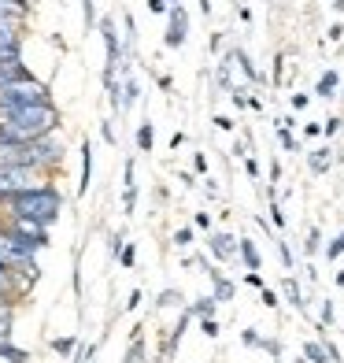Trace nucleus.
<instances>
[{
	"label": "nucleus",
	"instance_id": "1",
	"mask_svg": "<svg viewBox=\"0 0 344 363\" xmlns=\"http://www.w3.org/2000/svg\"><path fill=\"white\" fill-rule=\"evenodd\" d=\"M63 123V115L56 104H30V108H8L0 111V141H19L30 145L37 137L56 134Z\"/></svg>",
	"mask_w": 344,
	"mask_h": 363
},
{
	"label": "nucleus",
	"instance_id": "2",
	"mask_svg": "<svg viewBox=\"0 0 344 363\" xmlns=\"http://www.w3.org/2000/svg\"><path fill=\"white\" fill-rule=\"evenodd\" d=\"M4 212H8V215L34 219V223H41V226H52V223H60V215H63V193L52 186V182H41L37 189L11 197V200L4 204Z\"/></svg>",
	"mask_w": 344,
	"mask_h": 363
},
{
	"label": "nucleus",
	"instance_id": "3",
	"mask_svg": "<svg viewBox=\"0 0 344 363\" xmlns=\"http://www.w3.org/2000/svg\"><path fill=\"white\" fill-rule=\"evenodd\" d=\"M30 104H52V89L45 82H37L34 74L19 78V82H11L0 89V111L8 108H30Z\"/></svg>",
	"mask_w": 344,
	"mask_h": 363
},
{
	"label": "nucleus",
	"instance_id": "4",
	"mask_svg": "<svg viewBox=\"0 0 344 363\" xmlns=\"http://www.w3.org/2000/svg\"><path fill=\"white\" fill-rule=\"evenodd\" d=\"M63 160H67V152H63V141L56 134L30 141V167H34L37 174H45V178L60 174L63 171Z\"/></svg>",
	"mask_w": 344,
	"mask_h": 363
},
{
	"label": "nucleus",
	"instance_id": "5",
	"mask_svg": "<svg viewBox=\"0 0 344 363\" xmlns=\"http://www.w3.org/2000/svg\"><path fill=\"white\" fill-rule=\"evenodd\" d=\"M41 182H48V178L37 174L34 167H0V207H4L11 197H19V193L37 189Z\"/></svg>",
	"mask_w": 344,
	"mask_h": 363
},
{
	"label": "nucleus",
	"instance_id": "6",
	"mask_svg": "<svg viewBox=\"0 0 344 363\" xmlns=\"http://www.w3.org/2000/svg\"><path fill=\"white\" fill-rule=\"evenodd\" d=\"M185 41H189V11H185V4H170L163 45H167V48H181Z\"/></svg>",
	"mask_w": 344,
	"mask_h": 363
},
{
	"label": "nucleus",
	"instance_id": "7",
	"mask_svg": "<svg viewBox=\"0 0 344 363\" xmlns=\"http://www.w3.org/2000/svg\"><path fill=\"white\" fill-rule=\"evenodd\" d=\"M237 249H241V238H233V233L226 230H211L207 233V252L219 259V263H230V259L237 256Z\"/></svg>",
	"mask_w": 344,
	"mask_h": 363
},
{
	"label": "nucleus",
	"instance_id": "8",
	"mask_svg": "<svg viewBox=\"0 0 344 363\" xmlns=\"http://www.w3.org/2000/svg\"><path fill=\"white\" fill-rule=\"evenodd\" d=\"M0 223H8L11 230L26 233V238H34L37 245H45V249H48V226L34 223V219H22V215H4V219H0Z\"/></svg>",
	"mask_w": 344,
	"mask_h": 363
},
{
	"label": "nucleus",
	"instance_id": "9",
	"mask_svg": "<svg viewBox=\"0 0 344 363\" xmlns=\"http://www.w3.org/2000/svg\"><path fill=\"white\" fill-rule=\"evenodd\" d=\"M333 163H337V156H333V149H329V145L308 152V171H311L315 178H326L329 171H333Z\"/></svg>",
	"mask_w": 344,
	"mask_h": 363
},
{
	"label": "nucleus",
	"instance_id": "10",
	"mask_svg": "<svg viewBox=\"0 0 344 363\" xmlns=\"http://www.w3.org/2000/svg\"><path fill=\"white\" fill-rule=\"evenodd\" d=\"M337 93H340V74L329 67V71L319 74V82H315V97H319V100H333Z\"/></svg>",
	"mask_w": 344,
	"mask_h": 363
},
{
	"label": "nucleus",
	"instance_id": "11",
	"mask_svg": "<svg viewBox=\"0 0 344 363\" xmlns=\"http://www.w3.org/2000/svg\"><path fill=\"white\" fill-rule=\"evenodd\" d=\"M89 182H92V141H82V178H78V197L89 193Z\"/></svg>",
	"mask_w": 344,
	"mask_h": 363
},
{
	"label": "nucleus",
	"instance_id": "12",
	"mask_svg": "<svg viewBox=\"0 0 344 363\" xmlns=\"http://www.w3.org/2000/svg\"><path fill=\"white\" fill-rule=\"evenodd\" d=\"M233 52V67H241V74H245V82H252V85H259L263 82V74L256 71V63L248 60V52L245 48H230Z\"/></svg>",
	"mask_w": 344,
	"mask_h": 363
},
{
	"label": "nucleus",
	"instance_id": "13",
	"mask_svg": "<svg viewBox=\"0 0 344 363\" xmlns=\"http://www.w3.org/2000/svg\"><path fill=\"white\" fill-rule=\"evenodd\" d=\"M207 278H211V285H215V301H219V304H222V301H233L237 285H233L230 278H222V270H215V267H207Z\"/></svg>",
	"mask_w": 344,
	"mask_h": 363
},
{
	"label": "nucleus",
	"instance_id": "14",
	"mask_svg": "<svg viewBox=\"0 0 344 363\" xmlns=\"http://www.w3.org/2000/svg\"><path fill=\"white\" fill-rule=\"evenodd\" d=\"M237 256L245 259L248 270H263V256H259V249H256L252 238H241V249H237Z\"/></svg>",
	"mask_w": 344,
	"mask_h": 363
},
{
	"label": "nucleus",
	"instance_id": "15",
	"mask_svg": "<svg viewBox=\"0 0 344 363\" xmlns=\"http://www.w3.org/2000/svg\"><path fill=\"white\" fill-rule=\"evenodd\" d=\"M11 327H15V304L8 296H0V341L11 337Z\"/></svg>",
	"mask_w": 344,
	"mask_h": 363
},
{
	"label": "nucleus",
	"instance_id": "16",
	"mask_svg": "<svg viewBox=\"0 0 344 363\" xmlns=\"http://www.w3.org/2000/svg\"><path fill=\"white\" fill-rule=\"evenodd\" d=\"M282 293H285V301L293 304L296 311H303V308H308V301H303V293H300V282H296L293 275H285V282H282Z\"/></svg>",
	"mask_w": 344,
	"mask_h": 363
},
{
	"label": "nucleus",
	"instance_id": "17",
	"mask_svg": "<svg viewBox=\"0 0 344 363\" xmlns=\"http://www.w3.org/2000/svg\"><path fill=\"white\" fill-rule=\"evenodd\" d=\"M215 308H219V301H215V293H207V296H196V304L189 308L196 319H215Z\"/></svg>",
	"mask_w": 344,
	"mask_h": 363
},
{
	"label": "nucleus",
	"instance_id": "18",
	"mask_svg": "<svg viewBox=\"0 0 344 363\" xmlns=\"http://www.w3.org/2000/svg\"><path fill=\"white\" fill-rule=\"evenodd\" d=\"M30 359V352L19 345H11V341H0V363H26Z\"/></svg>",
	"mask_w": 344,
	"mask_h": 363
},
{
	"label": "nucleus",
	"instance_id": "19",
	"mask_svg": "<svg viewBox=\"0 0 344 363\" xmlns=\"http://www.w3.org/2000/svg\"><path fill=\"white\" fill-rule=\"evenodd\" d=\"M152 149H156V126L144 119L137 126V152H152Z\"/></svg>",
	"mask_w": 344,
	"mask_h": 363
},
{
	"label": "nucleus",
	"instance_id": "20",
	"mask_svg": "<svg viewBox=\"0 0 344 363\" xmlns=\"http://www.w3.org/2000/svg\"><path fill=\"white\" fill-rule=\"evenodd\" d=\"M15 270H11L8 263H0V296H11V293H19V285H15Z\"/></svg>",
	"mask_w": 344,
	"mask_h": 363
},
{
	"label": "nucleus",
	"instance_id": "21",
	"mask_svg": "<svg viewBox=\"0 0 344 363\" xmlns=\"http://www.w3.org/2000/svg\"><path fill=\"white\" fill-rule=\"evenodd\" d=\"M303 356H308L311 363H333V359H329V352H326V345H322V341H303Z\"/></svg>",
	"mask_w": 344,
	"mask_h": 363
},
{
	"label": "nucleus",
	"instance_id": "22",
	"mask_svg": "<svg viewBox=\"0 0 344 363\" xmlns=\"http://www.w3.org/2000/svg\"><path fill=\"white\" fill-rule=\"evenodd\" d=\"M322 252V230L308 226V241H303V256H319Z\"/></svg>",
	"mask_w": 344,
	"mask_h": 363
},
{
	"label": "nucleus",
	"instance_id": "23",
	"mask_svg": "<svg viewBox=\"0 0 344 363\" xmlns=\"http://www.w3.org/2000/svg\"><path fill=\"white\" fill-rule=\"evenodd\" d=\"M137 97H141L137 82H134V78H123V111H126V108H134Z\"/></svg>",
	"mask_w": 344,
	"mask_h": 363
},
{
	"label": "nucleus",
	"instance_id": "24",
	"mask_svg": "<svg viewBox=\"0 0 344 363\" xmlns=\"http://www.w3.org/2000/svg\"><path fill=\"white\" fill-rule=\"evenodd\" d=\"M277 145H282L285 152H303L300 141L293 137V130H285V126H277Z\"/></svg>",
	"mask_w": 344,
	"mask_h": 363
},
{
	"label": "nucleus",
	"instance_id": "25",
	"mask_svg": "<svg viewBox=\"0 0 344 363\" xmlns=\"http://www.w3.org/2000/svg\"><path fill=\"white\" fill-rule=\"evenodd\" d=\"M274 245H277V256H282V267H285V270H296V256H293V249H289V241L277 238Z\"/></svg>",
	"mask_w": 344,
	"mask_h": 363
},
{
	"label": "nucleus",
	"instance_id": "26",
	"mask_svg": "<svg viewBox=\"0 0 344 363\" xmlns=\"http://www.w3.org/2000/svg\"><path fill=\"white\" fill-rule=\"evenodd\" d=\"M344 130V119L340 115H329V119H322V137H337Z\"/></svg>",
	"mask_w": 344,
	"mask_h": 363
},
{
	"label": "nucleus",
	"instance_id": "27",
	"mask_svg": "<svg viewBox=\"0 0 344 363\" xmlns=\"http://www.w3.org/2000/svg\"><path fill=\"white\" fill-rule=\"evenodd\" d=\"M326 259H329V263H333V259H340L344 256V238H340V233H337V238H329V245H326Z\"/></svg>",
	"mask_w": 344,
	"mask_h": 363
},
{
	"label": "nucleus",
	"instance_id": "28",
	"mask_svg": "<svg viewBox=\"0 0 344 363\" xmlns=\"http://www.w3.org/2000/svg\"><path fill=\"white\" fill-rule=\"evenodd\" d=\"M82 19H85V30H92V26L100 22V15H97V4H92V0H82Z\"/></svg>",
	"mask_w": 344,
	"mask_h": 363
},
{
	"label": "nucleus",
	"instance_id": "29",
	"mask_svg": "<svg viewBox=\"0 0 344 363\" xmlns=\"http://www.w3.org/2000/svg\"><path fill=\"white\" fill-rule=\"evenodd\" d=\"M267 212H270V223H274V230H285V212H282V204H277V197L270 200V207H267Z\"/></svg>",
	"mask_w": 344,
	"mask_h": 363
},
{
	"label": "nucleus",
	"instance_id": "30",
	"mask_svg": "<svg viewBox=\"0 0 344 363\" xmlns=\"http://www.w3.org/2000/svg\"><path fill=\"white\" fill-rule=\"evenodd\" d=\"M74 337H56V341H52V352H60V356H71L74 352Z\"/></svg>",
	"mask_w": 344,
	"mask_h": 363
},
{
	"label": "nucleus",
	"instance_id": "31",
	"mask_svg": "<svg viewBox=\"0 0 344 363\" xmlns=\"http://www.w3.org/2000/svg\"><path fill=\"white\" fill-rule=\"evenodd\" d=\"M141 356H144V341H141V337H134V345L126 348V359L123 363H141Z\"/></svg>",
	"mask_w": 344,
	"mask_h": 363
},
{
	"label": "nucleus",
	"instance_id": "32",
	"mask_svg": "<svg viewBox=\"0 0 344 363\" xmlns=\"http://www.w3.org/2000/svg\"><path fill=\"white\" fill-rule=\"evenodd\" d=\"M241 345H248V348H259V345H263V337H259V330H256V327H248V330H241Z\"/></svg>",
	"mask_w": 344,
	"mask_h": 363
},
{
	"label": "nucleus",
	"instance_id": "33",
	"mask_svg": "<svg viewBox=\"0 0 344 363\" xmlns=\"http://www.w3.org/2000/svg\"><path fill=\"white\" fill-rule=\"evenodd\" d=\"M174 245H178V249H189V245H193V226L174 230Z\"/></svg>",
	"mask_w": 344,
	"mask_h": 363
},
{
	"label": "nucleus",
	"instance_id": "34",
	"mask_svg": "<svg viewBox=\"0 0 344 363\" xmlns=\"http://www.w3.org/2000/svg\"><path fill=\"white\" fill-rule=\"evenodd\" d=\"M259 348H263V352H270V356H274V363L282 359V341H274V337H263V345H259Z\"/></svg>",
	"mask_w": 344,
	"mask_h": 363
},
{
	"label": "nucleus",
	"instance_id": "35",
	"mask_svg": "<svg viewBox=\"0 0 344 363\" xmlns=\"http://www.w3.org/2000/svg\"><path fill=\"white\" fill-rule=\"evenodd\" d=\"M200 334H204V337H211V341H215V337L222 334V327H219L215 319H200Z\"/></svg>",
	"mask_w": 344,
	"mask_h": 363
},
{
	"label": "nucleus",
	"instance_id": "36",
	"mask_svg": "<svg viewBox=\"0 0 344 363\" xmlns=\"http://www.w3.org/2000/svg\"><path fill=\"white\" fill-rule=\"evenodd\" d=\"M134 207H137V186H130V189H126V197H123V212H126V215H134Z\"/></svg>",
	"mask_w": 344,
	"mask_h": 363
},
{
	"label": "nucleus",
	"instance_id": "37",
	"mask_svg": "<svg viewBox=\"0 0 344 363\" xmlns=\"http://www.w3.org/2000/svg\"><path fill=\"white\" fill-rule=\"evenodd\" d=\"M308 104H311L308 93H293V97H289V108H293V111H308Z\"/></svg>",
	"mask_w": 344,
	"mask_h": 363
},
{
	"label": "nucleus",
	"instance_id": "38",
	"mask_svg": "<svg viewBox=\"0 0 344 363\" xmlns=\"http://www.w3.org/2000/svg\"><path fill=\"white\" fill-rule=\"evenodd\" d=\"M193 226H200V230H207V233H211L215 219H211V212H196V215H193Z\"/></svg>",
	"mask_w": 344,
	"mask_h": 363
},
{
	"label": "nucleus",
	"instance_id": "39",
	"mask_svg": "<svg viewBox=\"0 0 344 363\" xmlns=\"http://www.w3.org/2000/svg\"><path fill=\"white\" fill-rule=\"evenodd\" d=\"M178 301H181V296H178L174 289H163L160 301H156V308H170V304H178Z\"/></svg>",
	"mask_w": 344,
	"mask_h": 363
},
{
	"label": "nucleus",
	"instance_id": "40",
	"mask_svg": "<svg viewBox=\"0 0 344 363\" xmlns=\"http://www.w3.org/2000/svg\"><path fill=\"white\" fill-rule=\"evenodd\" d=\"M259 304H263V308H277L282 301H277V293H274V289H259Z\"/></svg>",
	"mask_w": 344,
	"mask_h": 363
},
{
	"label": "nucleus",
	"instance_id": "41",
	"mask_svg": "<svg viewBox=\"0 0 344 363\" xmlns=\"http://www.w3.org/2000/svg\"><path fill=\"white\" fill-rule=\"evenodd\" d=\"M245 285H252V289H267V282H263L259 270H248V275H245Z\"/></svg>",
	"mask_w": 344,
	"mask_h": 363
},
{
	"label": "nucleus",
	"instance_id": "42",
	"mask_svg": "<svg viewBox=\"0 0 344 363\" xmlns=\"http://www.w3.org/2000/svg\"><path fill=\"white\" fill-rule=\"evenodd\" d=\"M319 319H322V327H329V322H333V301H322V308H319Z\"/></svg>",
	"mask_w": 344,
	"mask_h": 363
},
{
	"label": "nucleus",
	"instance_id": "43",
	"mask_svg": "<svg viewBox=\"0 0 344 363\" xmlns=\"http://www.w3.org/2000/svg\"><path fill=\"white\" fill-rule=\"evenodd\" d=\"M193 171H196V174H207V156H204V152L193 156Z\"/></svg>",
	"mask_w": 344,
	"mask_h": 363
},
{
	"label": "nucleus",
	"instance_id": "44",
	"mask_svg": "<svg viewBox=\"0 0 344 363\" xmlns=\"http://www.w3.org/2000/svg\"><path fill=\"white\" fill-rule=\"evenodd\" d=\"M123 186H126V189L137 186V182H134V160H126V167H123Z\"/></svg>",
	"mask_w": 344,
	"mask_h": 363
},
{
	"label": "nucleus",
	"instance_id": "45",
	"mask_svg": "<svg viewBox=\"0 0 344 363\" xmlns=\"http://www.w3.org/2000/svg\"><path fill=\"white\" fill-rule=\"evenodd\" d=\"M303 137H322V123H303Z\"/></svg>",
	"mask_w": 344,
	"mask_h": 363
},
{
	"label": "nucleus",
	"instance_id": "46",
	"mask_svg": "<svg viewBox=\"0 0 344 363\" xmlns=\"http://www.w3.org/2000/svg\"><path fill=\"white\" fill-rule=\"evenodd\" d=\"M149 11H152V15H167L170 4H167V0H149Z\"/></svg>",
	"mask_w": 344,
	"mask_h": 363
},
{
	"label": "nucleus",
	"instance_id": "47",
	"mask_svg": "<svg viewBox=\"0 0 344 363\" xmlns=\"http://www.w3.org/2000/svg\"><path fill=\"white\" fill-rule=\"evenodd\" d=\"M245 171H248V178H252V182H259V163L252 160V156H245Z\"/></svg>",
	"mask_w": 344,
	"mask_h": 363
},
{
	"label": "nucleus",
	"instance_id": "48",
	"mask_svg": "<svg viewBox=\"0 0 344 363\" xmlns=\"http://www.w3.org/2000/svg\"><path fill=\"white\" fill-rule=\"evenodd\" d=\"M267 174H270V186H277V182H282V163H277V160H270Z\"/></svg>",
	"mask_w": 344,
	"mask_h": 363
},
{
	"label": "nucleus",
	"instance_id": "49",
	"mask_svg": "<svg viewBox=\"0 0 344 363\" xmlns=\"http://www.w3.org/2000/svg\"><path fill=\"white\" fill-rule=\"evenodd\" d=\"M92 352H97L92 345H82V348H78V356H74V363H89V359H92Z\"/></svg>",
	"mask_w": 344,
	"mask_h": 363
},
{
	"label": "nucleus",
	"instance_id": "50",
	"mask_svg": "<svg viewBox=\"0 0 344 363\" xmlns=\"http://www.w3.org/2000/svg\"><path fill=\"white\" fill-rule=\"evenodd\" d=\"M215 126H219V130H226V134H233V126H237V123L230 119V115H215Z\"/></svg>",
	"mask_w": 344,
	"mask_h": 363
},
{
	"label": "nucleus",
	"instance_id": "51",
	"mask_svg": "<svg viewBox=\"0 0 344 363\" xmlns=\"http://www.w3.org/2000/svg\"><path fill=\"white\" fill-rule=\"evenodd\" d=\"M134 259H137V252H134V245H126V249H123V267L130 270V267H134Z\"/></svg>",
	"mask_w": 344,
	"mask_h": 363
},
{
	"label": "nucleus",
	"instance_id": "52",
	"mask_svg": "<svg viewBox=\"0 0 344 363\" xmlns=\"http://www.w3.org/2000/svg\"><path fill=\"white\" fill-rule=\"evenodd\" d=\"M326 37H329V41H340V37H344V26H340V22H333V26L326 30Z\"/></svg>",
	"mask_w": 344,
	"mask_h": 363
},
{
	"label": "nucleus",
	"instance_id": "53",
	"mask_svg": "<svg viewBox=\"0 0 344 363\" xmlns=\"http://www.w3.org/2000/svg\"><path fill=\"white\" fill-rule=\"evenodd\" d=\"M100 134H104V141H108V145H115V126H111V119L104 123V130H100Z\"/></svg>",
	"mask_w": 344,
	"mask_h": 363
},
{
	"label": "nucleus",
	"instance_id": "54",
	"mask_svg": "<svg viewBox=\"0 0 344 363\" xmlns=\"http://www.w3.org/2000/svg\"><path fill=\"white\" fill-rule=\"evenodd\" d=\"M282 63H285V56H274V85L282 82Z\"/></svg>",
	"mask_w": 344,
	"mask_h": 363
},
{
	"label": "nucleus",
	"instance_id": "55",
	"mask_svg": "<svg viewBox=\"0 0 344 363\" xmlns=\"http://www.w3.org/2000/svg\"><path fill=\"white\" fill-rule=\"evenodd\" d=\"M181 145H185V134H181V130H174V137H170V149H174V152H178Z\"/></svg>",
	"mask_w": 344,
	"mask_h": 363
},
{
	"label": "nucleus",
	"instance_id": "56",
	"mask_svg": "<svg viewBox=\"0 0 344 363\" xmlns=\"http://www.w3.org/2000/svg\"><path fill=\"white\" fill-rule=\"evenodd\" d=\"M178 182H181V186H185V189H193V186H196V178H193L189 171H181V174H178Z\"/></svg>",
	"mask_w": 344,
	"mask_h": 363
},
{
	"label": "nucleus",
	"instance_id": "57",
	"mask_svg": "<svg viewBox=\"0 0 344 363\" xmlns=\"http://www.w3.org/2000/svg\"><path fill=\"white\" fill-rule=\"evenodd\" d=\"M141 304V289H134V293H130V301H126V311H134Z\"/></svg>",
	"mask_w": 344,
	"mask_h": 363
},
{
	"label": "nucleus",
	"instance_id": "58",
	"mask_svg": "<svg viewBox=\"0 0 344 363\" xmlns=\"http://www.w3.org/2000/svg\"><path fill=\"white\" fill-rule=\"evenodd\" d=\"M200 11H204V15H211V0H200Z\"/></svg>",
	"mask_w": 344,
	"mask_h": 363
},
{
	"label": "nucleus",
	"instance_id": "59",
	"mask_svg": "<svg viewBox=\"0 0 344 363\" xmlns=\"http://www.w3.org/2000/svg\"><path fill=\"white\" fill-rule=\"evenodd\" d=\"M333 282H337V285H340V289H344V267L337 270V278H333Z\"/></svg>",
	"mask_w": 344,
	"mask_h": 363
},
{
	"label": "nucleus",
	"instance_id": "60",
	"mask_svg": "<svg viewBox=\"0 0 344 363\" xmlns=\"http://www.w3.org/2000/svg\"><path fill=\"white\" fill-rule=\"evenodd\" d=\"M293 363H311V359H308V356H300V359H293Z\"/></svg>",
	"mask_w": 344,
	"mask_h": 363
},
{
	"label": "nucleus",
	"instance_id": "61",
	"mask_svg": "<svg viewBox=\"0 0 344 363\" xmlns=\"http://www.w3.org/2000/svg\"><path fill=\"white\" fill-rule=\"evenodd\" d=\"M167 4H181V0H167Z\"/></svg>",
	"mask_w": 344,
	"mask_h": 363
},
{
	"label": "nucleus",
	"instance_id": "62",
	"mask_svg": "<svg viewBox=\"0 0 344 363\" xmlns=\"http://www.w3.org/2000/svg\"><path fill=\"white\" fill-rule=\"evenodd\" d=\"M340 238H344V230H340Z\"/></svg>",
	"mask_w": 344,
	"mask_h": 363
}]
</instances>
